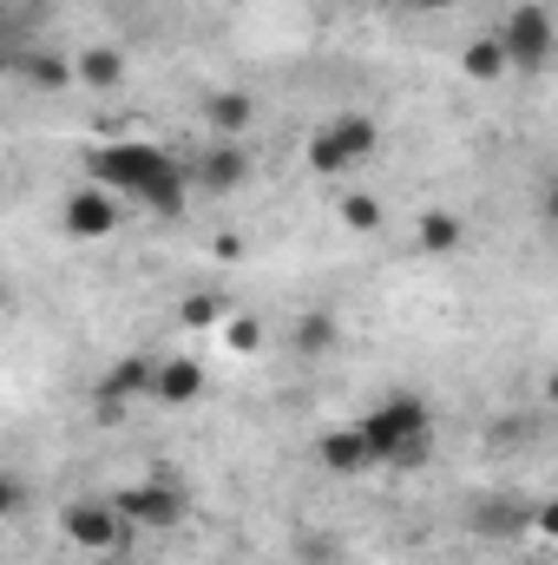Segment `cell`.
<instances>
[{"instance_id": "cell-5", "label": "cell", "mask_w": 558, "mask_h": 565, "mask_svg": "<svg viewBox=\"0 0 558 565\" xmlns=\"http://www.w3.org/2000/svg\"><path fill=\"white\" fill-rule=\"evenodd\" d=\"M500 46L513 60V73H546L558 53V33H552V13L546 7H513L500 20Z\"/></svg>"}, {"instance_id": "cell-15", "label": "cell", "mask_w": 558, "mask_h": 565, "mask_svg": "<svg viewBox=\"0 0 558 565\" xmlns=\"http://www.w3.org/2000/svg\"><path fill=\"white\" fill-rule=\"evenodd\" d=\"M73 66H79V86H99V93H106V86H119V79H126V60H119V53H112V46H93V53H79V60H73Z\"/></svg>"}, {"instance_id": "cell-8", "label": "cell", "mask_w": 558, "mask_h": 565, "mask_svg": "<svg viewBox=\"0 0 558 565\" xmlns=\"http://www.w3.org/2000/svg\"><path fill=\"white\" fill-rule=\"evenodd\" d=\"M151 382H158V362H144V355H126V362H112V369L99 375V408L112 415V408L139 402V395H151Z\"/></svg>"}, {"instance_id": "cell-2", "label": "cell", "mask_w": 558, "mask_h": 565, "mask_svg": "<svg viewBox=\"0 0 558 565\" xmlns=\"http://www.w3.org/2000/svg\"><path fill=\"white\" fill-rule=\"evenodd\" d=\"M355 427H362L375 467H420L433 454V415H427L420 395H388V402H375Z\"/></svg>"}, {"instance_id": "cell-7", "label": "cell", "mask_w": 558, "mask_h": 565, "mask_svg": "<svg viewBox=\"0 0 558 565\" xmlns=\"http://www.w3.org/2000/svg\"><path fill=\"white\" fill-rule=\"evenodd\" d=\"M204 191H244V178H250V145L244 139H211V151L197 158V171H191Z\"/></svg>"}, {"instance_id": "cell-14", "label": "cell", "mask_w": 558, "mask_h": 565, "mask_svg": "<svg viewBox=\"0 0 558 565\" xmlns=\"http://www.w3.org/2000/svg\"><path fill=\"white\" fill-rule=\"evenodd\" d=\"M415 231H420V250H427V257H447V250H460V244H466V224H460L453 211H427Z\"/></svg>"}, {"instance_id": "cell-9", "label": "cell", "mask_w": 558, "mask_h": 565, "mask_svg": "<svg viewBox=\"0 0 558 565\" xmlns=\"http://www.w3.org/2000/svg\"><path fill=\"white\" fill-rule=\"evenodd\" d=\"M204 126H211V139H244V132L257 126V99L237 93V86L204 93Z\"/></svg>"}, {"instance_id": "cell-17", "label": "cell", "mask_w": 558, "mask_h": 565, "mask_svg": "<svg viewBox=\"0 0 558 565\" xmlns=\"http://www.w3.org/2000/svg\"><path fill=\"white\" fill-rule=\"evenodd\" d=\"M342 224H348V231H382V204L362 198V191H348V198H342Z\"/></svg>"}, {"instance_id": "cell-6", "label": "cell", "mask_w": 558, "mask_h": 565, "mask_svg": "<svg viewBox=\"0 0 558 565\" xmlns=\"http://www.w3.org/2000/svg\"><path fill=\"white\" fill-rule=\"evenodd\" d=\"M119 191H106V184H79L66 204H60V231L66 237H79V244H99V237H112L119 231Z\"/></svg>"}, {"instance_id": "cell-11", "label": "cell", "mask_w": 558, "mask_h": 565, "mask_svg": "<svg viewBox=\"0 0 558 565\" xmlns=\"http://www.w3.org/2000/svg\"><path fill=\"white\" fill-rule=\"evenodd\" d=\"M315 460L329 467V473H368L375 467V454H368V440H362V427H329L322 440H315Z\"/></svg>"}, {"instance_id": "cell-13", "label": "cell", "mask_w": 558, "mask_h": 565, "mask_svg": "<svg viewBox=\"0 0 558 565\" xmlns=\"http://www.w3.org/2000/svg\"><path fill=\"white\" fill-rule=\"evenodd\" d=\"M460 66L473 73V79H506L513 73V60H506V46H500V33H486V40H466V53H460Z\"/></svg>"}, {"instance_id": "cell-16", "label": "cell", "mask_w": 558, "mask_h": 565, "mask_svg": "<svg viewBox=\"0 0 558 565\" xmlns=\"http://www.w3.org/2000/svg\"><path fill=\"white\" fill-rule=\"evenodd\" d=\"M178 316H184V329H217V322H224V296H217V289H191Z\"/></svg>"}, {"instance_id": "cell-18", "label": "cell", "mask_w": 558, "mask_h": 565, "mask_svg": "<svg viewBox=\"0 0 558 565\" xmlns=\"http://www.w3.org/2000/svg\"><path fill=\"white\" fill-rule=\"evenodd\" d=\"M296 349H302V355L329 349V322H322V316H309V322H302V335H296Z\"/></svg>"}, {"instance_id": "cell-4", "label": "cell", "mask_w": 558, "mask_h": 565, "mask_svg": "<svg viewBox=\"0 0 558 565\" xmlns=\"http://www.w3.org/2000/svg\"><path fill=\"white\" fill-rule=\"evenodd\" d=\"M60 533H66L73 546H86V553H112V546H126L139 526L126 520L119 493H79V500L60 507Z\"/></svg>"}, {"instance_id": "cell-21", "label": "cell", "mask_w": 558, "mask_h": 565, "mask_svg": "<svg viewBox=\"0 0 558 565\" xmlns=\"http://www.w3.org/2000/svg\"><path fill=\"white\" fill-rule=\"evenodd\" d=\"M420 13H447V7H460V0H415Z\"/></svg>"}, {"instance_id": "cell-19", "label": "cell", "mask_w": 558, "mask_h": 565, "mask_svg": "<svg viewBox=\"0 0 558 565\" xmlns=\"http://www.w3.org/2000/svg\"><path fill=\"white\" fill-rule=\"evenodd\" d=\"M533 533H539V540H558V500L533 507Z\"/></svg>"}, {"instance_id": "cell-1", "label": "cell", "mask_w": 558, "mask_h": 565, "mask_svg": "<svg viewBox=\"0 0 558 565\" xmlns=\"http://www.w3.org/2000/svg\"><path fill=\"white\" fill-rule=\"evenodd\" d=\"M93 184L132 191V198H144L158 217H178V211H184V191H191V171H184L171 151H158V145H144V139H112L93 158Z\"/></svg>"}, {"instance_id": "cell-23", "label": "cell", "mask_w": 558, "mask_h": 565, "mask_svg": "<svg viewBox=\"0 0 558 565\" xmlns=\"http://www.w3.org/2000/svg\"><path fill=\"white\" fill-rule=\"evenodd\" d=\"M546 211H552V231H558V184H552V198H546Z\"/></svg>"}, {"instance_id": "cell-10", "label": "cell", "mask_w": 558, "mask_h": 565, "mask_svg": "<svg viewBox=\"0 0 558 565\" xmlns=\"http://www.w3.org/2000/svg\"><path fill=\"white\" fill-rule=\"evenodd\" d=\"M119 507H126V520H132V526H178V513H184V500H178L171 487H158V480L126 487V493H119Z\"/></svg>"}, {"instance_id": "cell-20", "label": "cell", "mask_w": 558, "mask_h": 565, "mask_svg": "<svg viewBox=\"0 0 558 565\" xmlns=\"http://www.w3.org/2000/svg\"><path fill=\"white\" fill-rule=\"evenodd\" d=\"M230 349H257V322H230Z\"/></svg>"}, {"instance_id": "cell-12", "label": "cell", "mask_w": 558, "mask_h": 565, "mask_svg": "<svg viewBox=\"0 0 558 565\" xmlns=\"http://www.w3.org/2000/svg\"><path fill=\"white\" fill-rule=\"evenodd\" d=\"M197 395H204V369H197L191 355H164V362H158V382H151V402L184 408V402H197Z\"/></svg>"}, {"instance_id": "cell-22", "label": "cell", "mask_w": 558, "mask_h": 565, "mask_svg": "<svg viewBox=\"0 0 558 565\" xmlns=\"http://www.w3.org/2000/svg\"><path fill=\"white\" fill-rule=\"evenodd\" d=\"M546 402H552V408H558V369H552V382H546Z\"/></svg>"}, {"instance_id": "cell-3", "label": "cell", "mask_w": 558, "mask_h": 565, "mask_svg": "<svg viewBox=\"0 0 558 565\" xmlns=\"http://www.w3.org/2000/svg\"><path fill=\"white\" fill-rule=\"evenodd\" d=\"M375 145H382V132H375V119H368V113H342V119H329V126H315V132H309L302 158H309V171H315V178H348L355 164H368V158H375Z\"/></svg>"}]
</instances>
